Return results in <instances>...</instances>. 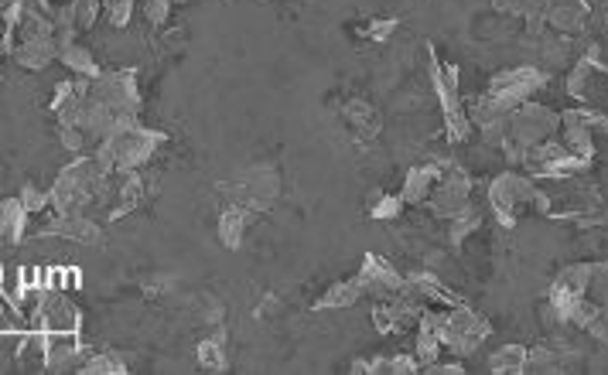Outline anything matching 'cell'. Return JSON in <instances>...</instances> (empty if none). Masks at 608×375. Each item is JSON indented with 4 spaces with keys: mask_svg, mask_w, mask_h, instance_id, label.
<instances>
[{
    "mask_svg": "<svg viewBox=\"0 0 608 375\" xmlns=\"http://www.w3.org/2000/svg\"><path fill=\"white\" fill-rule=\"evenodd\" d=\"M113 181V171H106L97 154H79L73 164H65L62 174L55 178L52 192V208L62 216H86L89 205L97 202Z\"/></svg>",
    "mask_w": 608,
    "mask_h": 375,
    "instance_id": "1",
    "label": "cell"
},
{
    "mask_svg": "<svg viewBox=\"0 0 608 375\" xmlns=\"http://www.w3.org/2000/svg\"><path fill=\"white\" fill-rule=\"evenodd\" d=\"M165 133L161 130H151V127H140V120L121 127L116 133H110L103 144L92 151L100 157V164L113 174H127V171H140L144 164H151V157L161 151L165 144Z\"/></svg>",
    "mask_w": 608,
    "mask_h": 375,
    "instance_id": "2",
    "label": "cell"
},
{
    "mask_svg": "<svg viewBox=\"0 0 608 375\" xmlns=\"http://www.w3.org/2000/svg\"><path fill=\"white\" fill-rule=\"evenodd\" d=\"M560 133V113L544 106V103H523L509 113L506 120V140H503V151L509 160H523L530 151H536L547 140H554Z\"/></svg>",
    "mask_w": 608,
    "mask_h": 375,
    "instance_id": "3",
    "label": "cell"
},
{
    "mask_svg": "<svg viewBox=\"0 0 608 375\" xmlns=\"http://www.w3.org/2000/svg\"><path fill=\"white\" fill-rule=\"evenodd\" d=\"M489 205H493L496 219L512 229L517 219L523 212H541V216H550V198L541 192V188L533 184V178L527 174H517V171H506L499 178H493L489 184Z\"/></svg>",
    "mask_w": 608,
    "mask_h": 375,
    "instance_id": "4",
    "label": "cell"
},
{
    "mask_svg": "<svg viewBox=\"0 0 608 375\" xmlns=\"http://www.w3.org/2000/svg\"><path fill=\"white\" fill-rule=\"evenodd\" d=\"M431 52V82H434V92H438V103H441V113H444V137L452 140V144H465V140L472 137V120L469 113L461 109V82H458V68L441 62Z\"/></svg>",
    "mask_w": 608,
    "mask_h": 375,
    "instance_id": "5",
    "label": "cell"
},
{
    "mask_svg": "<svg viewBox=\"0 0 608 375\" xmlns=\"http://www.w3.org/2000/svg\"><path fill=\"white\" fill-rule=\"evenodd\" d=\"M438 335L448 355H469L485 338H489V321L472 311L469 303H455V308L438 314Z\"/></svg>",
    "mask_w": 608,
    "mask_h": 375,
    "instance_id": "6",
    "label": "cell"
},
{
    "mask_svg": "<svg viewBox=\"0 0 608 375\" xmlns=\"http://www.w3.org/2000/svg\"><path fill=\"white\" fill-rule=\"evenodd\" d=\"M226 205H240L246 212H267L280 198V174L274 168H253L240 181L223 188Z\"/></svg>",
    "mask_w": 608,
    "mask_h": 375,
    "instance_id": "7",
    "label": "cell"
},
{
    "mask_svg": "<svg viewBox=\"0 0 608 375\" xmlns=\"http://www.w3.org/2000/svg\"><path fill=\"white\" fill-rule=\"evenodd\" d=\"M86 92L97 103H103V106H113V109L130 113V116L140 113V89H137V73H134V68L92 76V79H86Z\"/></svg>",
    "mask_w": 608,
    "mask_h": 375,
    "instance_id": "8",
    "label": "cell"
},
{
    "mask_svg": "<svg viewBox=\"0 0 608 375\" xmlns=\"http://www.w3.org/2000/svg\"><path fill=\"white\" fill-rule=\"evenodd\" d=\"M547 82V76L541 73V68L533 65H523V68H506V73H499L493 82H489V96H493L506 113H512L517 106L530 103L533 92H541Z\"/></svg>",
    "mask_w": 608,
    "mask_h": 375,
    "instance_id": "9",
    "label": "cell"
},
{
    "mask_svg": "<svg viewBox=\"0 0 608 375\" xmlns=\"http://www.w3.org/2000/svg\"><path fill=\"white\" fill-rule=\"evenodd\" d=\"M608 124V116L595 113V109H565L560 113V133L557 140L568 147V154H574L578 160L592 164L595 157V127Z\"/></svg>",
    "mask_w": 608,
    "mask_h": 375,
    "instance_id": "10",
    "label": "cell"
},
{
    "mask_svg": "<svg viewBox=\"0 0 608 375\" xmlns=\"http://www.w3.org/2000/svg\"><path fill=\"white\" fill-rule=\"evenodd\" d=\"M472 205V178L465 174L458 164H448V168L441 171V181L434 184V195L428 202L431 216L448 222L452 216H458L461 208Z\"/></svg>",
    "mask_w": 608,
    "mask_h": 375,
    "instance_id": "11",
    "label": "cell"
},
{
    "mask_svg": "<svg viewBox=\"0 0 608 375\" xmlns=\"http://www.w3.org/2000/svg\"><path fill=\"white\" fill-rule=\"evenodd\" d=\"M35 219H41V225H35V236H41V240L62 236V240H76V243H86V246L103 243L100 225L89 216H62V212H55V208H49V212H41Z\"/></svg>",
    "mask_w": 608,
    "mask_h": 375,
    "instance_id": "12",
    "label": "cell"
},
{
    "mask_svg": "<svg viewBox=\"0 0 608 375\" xmlns=\"http://www.w3.org/2000/svg\"><path fill=\"white\" fill-rule=\"evenodd\" d=\"M86 362V348L79 332H49V345H45L41 365L49 372H76Z\"/></svg>",
    "mask_w": 608,
    "mask_h": 375,
    "instance_id": "13",
    "label": "cell"
},
{
    "mask_svg": "<svg viewBox=\"0 0 608 375\" xmlns=\"http://www.w3.org/2000/svg\"><path fill=\"white\" fill-rule=\"evenodd\" d=\"M35 324H41L45 332H83V314L65 297V290H49L35 314Z\"/></svg>",
    "mask_w": 608,
    "mask_h": 375,
    "instance_id": "14",
    "label": "cell"
},
{
    "mask_svg": "<svg viewBox=\"0 0 608 375\" xmlns=\"http://www.w3.org/2000/svg\"><path fill=\"white\" fill-rule=\"evenodd\" d=\"M359 276V284L369 297H390L396 290H404L407 287V276L404 273H396V267L390 260H383V256L377 253H369L366 260H363V270L356 273Z\"/></svg>",
    "mask_w": 608,
    "mask_h": 375,
    "instance_id": "15",
    "label": "cell"
},
{
    "mask_svg": "<svg viewBox=\"0 0 608 375\" xmlns=\"http://www.w3.org/2000/svg\"><path fill=\"white\" fill-rule=\"evenodd\" d=\"M441 171H444V164H417V168H410L404 178V188H401L404 205H410V208L428 205L434 195V184L441 181Z\"/></svg>",
    "mask_w": 608,
    "mask_h": 375,
    "instance_id": "16",
    "label": "cell"
},
{
    "mask_svg": "<svg viewBox=\"0 0 608 375\" xmlns=\"http://www.w3.org/2000/svg\"><path fill=\"white\" fill-rule=\"evenodd\" d=\"M11 59L21 68H28V73H41V68L59 62V41L55 38H25L11 49Z\"/></svg>",
    "mask_w": 608,
    "mask_h": 375,
    "instance_id": "17",
    "label": "cell"
},
{
    "mask_svg": "<svg viewBox=\"0 0 608 375\" xmlns=\"http://www.w3.org/2000/svg\"><path fill=\"white\" fill-rule=\"evenodd\" d=\"M28 229H31V212L25 208V202L4 198V205H0V236H4V246L14 249L21 240H25Z\"/></svg>",
    "mask_w": 608,
    "mask_h": 375,
    "instance_id": "18",
    "label": "cell"
},
{
    "mask_svg": "<svg viewBox=\"0 0 608 375\" xmlns=\"http://www.w3.org/2000/svg\"><path fill=\"white\" fill-rule=\"evenodd\" d=\"M121 184H116V198L110 205V219H124L130 216L134 208H140L144 202V174L140 171H127V174H116Z\"/></svg>",
    "mask_w": 608,
    "mask_h": 375,
    "instance_id": "19",
    "label": "cell"
},
{
    "mask_svg": "<svg viewBox=\"0 0 608 375\" xmlns=\"http://www.w3.org/2000/svg\"><path fill=\"white\" fill-rule=\"evenodd\" d=\"M544 25L554 31V35H565V38H574L588 28V14H584L581 4H554L544 17Z\"/></svg>",
    "mask_w": 608,
    "mask_h": 375,
    "instance_id": "20",
    "label": "cell"
},
{
    "mask_svg": "<svg viewBox=\"0 0 608 375\" xmlns=\"http://www.w3.org/2000/svg\"><path fill=\"white\" fill-rule=\"evenodd\" d=\"M363 284L359 276H349V280H339L329 290H325L318 300H315V311H335V308H353L356 300H363Z\"/></svg>",
    "mask_w": 608,
    "mask_h": 375,
    "instance_id": "21",
    "label": "cell"
},
{
    "mask_svg": "<svg viewBox=\"0 0 608 375\" xmlns=\"http://www.w3.org/2000/svg\"><path fill=\"white\" fill-rule=\"evenodd\" d=\"M250 216H253V212H246V208H240V205H226V208H223V216H219V243H223L226 249H240V246H243Z\"/></svg>",
    "mask_w": 608,
    "mask_h": 375,
    "instance_id": "22",
    "label": "cell"
},
{
    "mask_svg": "<svg viewBox=\"0 0 608 375\" xmlns=\"http://www.w3.org/2000/svg\"><path fill=\"white\" fill-rule=\"evenodd\" d=\"M59 62H62V65H65L73 76H79V79H92V76H100V65H97V59H92V52L86 49V44H79V41H68V44H62V49H59Z\"/></svg>",
    "mask_w": 608,
    "mask_h": 375,
    "instance_id": "23",
    "label": "cell"
},
{
    "mask_svg": "<svg viewBox=\"0 0 608 375\" xmlns=\"http://www.w3.org/2000/svg\"><path fill=\"white\" fill-rule=\"evenodd\" d=\"M527 355L530 351L523 345H503L489 355V372L499 375H527Z\"/></svg>",
    "mask_w": 608,
    "mask_h": 375,
    "instance_id": "24",
    "label": "cell"
},
{
    "mask_svg": "<svg viewBox=\"0 0 608 375\" xmlns=\"http://www.w3.org/2000/svg\"><path fill=\"white\" fill-rule=\"evenodd\" d=\"M342 116H345V120H349V127H353L359 137H366V140H372V137H377L380 133V127H383V120H380V113L377 109H372L369 103H349L345 109H342Z\"/></svg>",
    "mask_w": 608,
    "mask_h": 375,
    "instance_id": "25",
    "label": "cell"
},
{
    "mask_svg": "<svg viewBox=\"0 0 608 375\" xmlns=\"http://www.w3.org/2000/svg\"><path fill=\"white\" fill-rule=\"evenodd\" d=\"M493 8L509 14V17H520L530 21V25H541L550 11V0H493Z\"/></svg>",
    "mask_w": 608,
    "mask_h": 375,
    "instance_id": "26",
    "label": "cell"
},
{
    "mask_svg": "<svg viewBox=\"0 0 608 375\" xmlns=\"http://www.w3.org/2000/svg\"><path fill=\"white\" fill-rule=\"evenodd\" d=\"M195 355H199V365H202L205 372H223V368L229 365V359H226V341H223V335L202 338V341H199V348H195Z\"/></svg>",
    "mask_w": 608,
    "mask_h": 375,
    "instance_id": "27",
    "label": "cell"
},
{
    "mask_svg": "<svg viewBox=\"0 0 608 375\" xmlns=\"http://www.w3.org/2000/svg\"><path fill=\"white\" fill-rule=\"evenodd\" d=\"M482 225V216H479V208L476 205H469V208H461L458 216H452L448 219V243L452 246H461L465 240L472 236V232Z\"/></svg>",
    "mask_w": 608,
    "mask_h": 375,
    "instance_id": "28",
    "label": "cell"
},
{
    "mask_svg": "<svg viewBox=\"0 0 608 375\" xmlns=\"http://www.w3.org/2000/svg\"><path fill=\"white\" fill-rule=\"evenodd\" d=\"M404 198H401V192H377L372 195V202H369V219H380V222H393V219H401V212H404Z\"/></svg>",
    "mask_w": 608,
    "mask_h": 375,
    "instance_id": "29",
    "label": "cell"
},
{
    "mask_svg": "<svg viewBox=\"0 0 608 375\" xmlns=\"http://www.w3.org/2000/svg\"><path fill=\"white\" fill-rule=\"evenodd\" d=\"M68 8H73L76 28L83 35V31H89L92 25H97V17L103 14V0H68Z\"/></svg>",
    "mask_w": 608,
    "mask_h": 375,
    "instance_id": "30",
    "label": "cell"
},
{
    "mask_svg": "<svg viewBox=\"0 0 608 375\" xmlns=\"http://www.w3.org/2000/svg\"><path fill=\"white\" fill-rule=\"evenodd\" d=\"M79 372H86V375H121V372H127V365L116 355H92L89 351Z\"/></svg>",
    "mask_w": 608,
    "mask_h": 375,
    "instance_id": "31",
    "label": "cell"
},
{
    "mask_svg": "<svg viewBox=\"0 0 608 375\" xmlns=\"http://www.w3.org/2000/svg\"><path fill=\"white\" fill-rule=\"evenodd\" d=\"M137 11V0H103V14L113 28H127Z\"/></svg>",
    "mask_w": 608,
    "mask_h": 375,
    "instance_id": "32",
    "label": "cell"
},
{
    "mask_svg": "<svg viewBox=\"0 0 608 375\" xmlns=\"http://www.w3.org/2000/svg\"><path fill=\"white\" fill-rule=\"evenodd\" d=\"M17 198L25 202V208L31 212V219L41 216V212H49V208H52V192H41V188H35V184H25V188H21V195H17Z\"/></svg>",
    "mask_w": 608,
    "mask_h": 375,
    "instance_id": "33",
    "label": "cell"
},
{
    "mask_svg": "<svg viewBox=\"0 0 608 375\" xmlns=\"http://www.w3.org/2000/svg\"><path fill=\"white\" fill-rule=\"evenodd\" d=\"M557 368H560V359L550 348H533L527 355V372H557Z\"/></svg>",
    "mask_w": 608,
    "mask_h": 375,
    "instance_id": "34",
    "label": "cell"
},
{
    "mask_svg": "<svg viewBox=\"0 0 608 375\" xmlns=\"http://www.w3.org/2000/svg\"><path fill=\"white\" fill-rule=\"evenodd\" d=\"M172 4H175V0H140V11H144V17L157 28V25H165V21L172 17Z\"/></svg>",
    "mask_w": 608,
    "mask_h": 375,
    "instance_id": "35",
    "label": "cell"
},
{
    "mask_svg": "<svg viewBox=\"0 0 608 375\" xmlns=\"http://www.w3.org/2000/svg\"><path fill=\"white\" fill-rule=\"evenodd\" d=\"M393 28H396V21H366V28H359V35L369 41H387Z\"/></svg>",
    "mask_w": 608,
    "mask_h": 375,
    "instance_id": "36",
    "label": "cell"
},
{
    "mask_svg": "<svg viewBox=\"0 0 608 375\" xmlns=\"http://www.w3.org/2000/svg\"><path fill=\"white\" fill-rule=\"evenodd\" d=\"M584 332H588L601 348H608V311H598L595 321H592L588 327H584Z\"/></svg>",
    "mask_w": 608,
    "mask_h": 375,
    "instance_id": "37",
    "label": "cell"
},
{
    "mask_svg": "<svg viewBox=\"0 0 608 375\" xmlns=\"http://www.w3.org/2000/svg\"><path fill=\"white\" fill-rule=\"evenodd\" d=\"M425 372H428V375H461L465 365H461V362H448V359H438V362L425 365Z\"/></svg>",
    "mask_w": 608,
    "mask_h": 375,
    "instance_id": "38",
    "label": "cell"
},
{
    "mask_svg": "<svg viewBox=\"0 0 608 375\" xmlns=\"http://www.w3.org/2000/svg\"><path fill=\"white\" fill-rule=\"evenodd\" d=\"M175 4H189V0H175Z\"/></svg>",
    "mask_w": 608,
    "mask_h": 375,
    "instance_id": "39",
    "label": "cell"
}]
</instances>
